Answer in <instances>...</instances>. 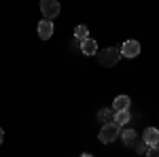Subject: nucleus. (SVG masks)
Returning <instances> with one entry per match:
<instances>
[{"mask_svg": "<svg viewBox=\"0 0 159 157\" xmlns=\"http://www.w3.org/2000/svg\"><path fill=\"white\" fill-rule=\"evenodd\" d=\"M112 115H115V110H100V115H98V117H100L102 121H106V123H108Z\"/></svg>", "mask_w": 159, "mask_h": 157, "instance_id": "nucleus-12", "label": "nucleus"}, {"mask_svg": "<svg viewBox=\"0 0 159 157\" xmlns=\"http://www.w3.org/2000/svg\"><path fill=\"white\" fill-rule=\"evenodd\" d=\"M119 60H121V51H119L117 47H106V49H102V51L98 53V62L102 64V66H106V68L117 66Z\"/></svg>", "mask_w": 159, "mask_h": 157, "instance_id": "nucleus-1", "label": "nucleus"}, {"mask_svg": "<svg viewBox=\"0 0 159 157\" xmlns=\"http://www.w3.org/2000/svg\"><path fill=\"white\" fill-rule=\"evenodd\" d=\"M53 19H43V21H38V36L43 38V40H49L53 36V24H51Z\"/></svg>", "mask_w": 159, "mask_h": 157, "instance_id": "nucleus-5", "label": "nucleus"}, {"mask_svg": "<svg viewBox=\"0 0 159 157\" xmlns=\"http://www.w3.org/2000/svg\"><path fill=\"white\" fill-rule=\"evenodd\" d=\"M132 119V115H129V109H121V110H115V115H112V121L121 127V125H127Z\"/></svg>", "mask_w": 159, "mask_h": 157, "instance_id": "nucleus-8", "label": "nucleus"}, {"mask_svg": "<svg viewBox=\"0 0 159 157\" xmlns=\"http://www.w3.org/2000/svg\"><path fill=\"white\" fill-rule=\"evenodd\" d=\"M117 136H119V125H117L115 121H108V123L102 125V130H100V134H98V140L102 145H110V142L117 140Z\"/></svg>", "mask_w": 159, "mask_h": 157, "instance_id": "nucleus-2", "label": "nucleus"}, {"mask_svg": "<svg viewBox=\"0 0 159 157\" xmlns=\"http://www.w3.org/2000/svg\"><path fill=\"white\" fill-rule=\"evenodd\" d=\"M89 36V30H87V25H76L74 28V38L76 40H83V38Z\"/></svg>", "mask_w": 159, "mask_h": 157, "instance_id": "nucleus-11", "label": "nucleus"}, {"mask_svg": "<svg viewBox=\"0 0 159 157\" xmlns=\"http://www.w3.org/2000/svg\"><path fill=\"white\" fill-rule=\"evenodd\" d=\"M142 140H144L148 146L159 145V130H155V127H147V130L142 132Z\"/></svg>", "mask_w": 159, "mask_h": 157, "instance_id": "nucleus-7", "label": "nucleus"}, {"mask_svg": "<svg viewBox=\"0 0 159 157\" xmlns=\"http://www.w3.org/2000/svg\"><path fill=\"white\" fill-rule=\"evenodd\" d=\"M121 58H129V60H134L140 55V43L138 40H125L121 45Z\"/></svg>", "mask_w": 159, "mask_h": 157, "instance_id": "nucleus-4", "label": "nucleus"}, {"mask_svg": "<svg viewBox=\"0 0 159 157\" xmlns=\"http://www.w3.org/2000/svg\"><path fill=\"white\" fill-rule=\"evenodd\" d=\"M151 157H159V145H155V146H148V151H147Z\"/></svg>", "mask_w": 159, "mask_h": 157, "instance_id": "nucleus-14", "label": "nucleus"}, {"mask_svg": "<svg viewBox=\"0 0 159 157\" xmlns=\"http://www.w3.org/2000/svg\"><path fill=\"white\" fill-rule=\"evenodd\" d=\"M121 138H123V142L127 146H134V142L138 140V134L134 132V130H125V132L121 134Z\"/></svg>", "mask_w": 159, "mask_h": 157, "instance_id": "nucleus-10", "label": "nucleus"}, {"mask_svg": "<svg viewBox=\"0 0 159 157\" xmlns=\"http://www.w3.org/2000/svg\"><path fill=\"white\" fill-rule=\"evenodd\" d=\"M2 140H4V132H2V127H0V145H2Z\"/></svg>", "mask_w": 159, "mask_h": 157, "instance_id": "nucleus-15", "label": "nucleus"}, {"mask_svg": "<svg viewBox=\"0 0 159 157\" xmlns=\"http://www.w3.org/2000/svg\"><path fill=\"white\" fill-rule=\"evenodd\" d=\"M134 145H136V151H138V153H147V151H148V145L144 142V140H142V142H138V140H136Z\"/></svg>", "mask_w": 159, "mask_h": 157, "instance_id": "nucleus-13", "label": "nucleus"}, {"mask_svg": "<svg viewBox=\"0 0 159 157\" xmlns=\"http://www.w3.org/2000/svg\"><path fill=\"white\" fill-rule=\"evenodd\" d=\"M79 45H81V51L85 53V55H96L98 53V43L93 40V38H83V40H79Z\"/></svg>", "mask_w": 159, "mask_h": 157, "instance_id": "nucleus-6", "label": "nucleus"}, {"mask_svg": "<svg viewBox=\"0 0 159 157\" xmlns=\"http://www.w3.org/2000/svg\"><path fill=\"white\" fill-rule=\"evenodd\" d=\"M40 13L45 19H55L60 15V2L57 0H40Z\"/></svg>", "mask_w": 159, "mask_h": 157, "instance_id": "nucleus-3", "label": "nucleus"}, {"mask_svg": "<svg viewBox=\"0 0 159 157\" xmlns=\"http://www.w3.org/2000/svg\"><path fill=\"white\" fill-rule=\"evenodd\" d=\"M121 109H129V98L127 96H117L112 102V110H121Z\"/></svg>", "mask_w": 159, "mask_h": 157, "instance_id": "nucleus-9", "label": "nucleus"}]
</instances>
